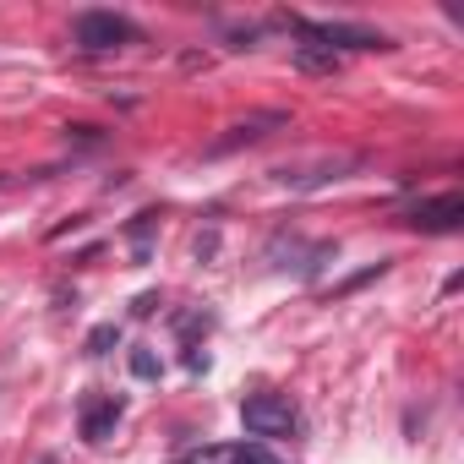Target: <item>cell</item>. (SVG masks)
<instances>
[{"mask_svg": "<svg viewBox=\"0 0 464 464\" xmlns=\"http://www.w3.org/2000/svg\"><path fill=\"white\" fill-rule=\"evenodd\" d=\"M115 420H121V399H88L82 404V437L88 442H104L115 431Z\"/></svg>", "mask_w": 464, "mask_h": 464, "instance_id": "7", "label": "cell"}, {"mask_svg": "<svg viewBox=\"0 0 464 464\" xmlns=\"http://www.w3.org/2000/svg\"><path fill=\"white\" fill-rule=\"evenodd\" d=\"M72 39H77L82 50H121V44L137 39V28H131L121 12H82V17L72 23Z\"/></svg>", "mask_w": 464, "mask_h": 464, "instance_id": "4", "label": "cell"}, {"mask_svg": "<svg viewBox=\"0 0 464 464\" xmlns=\"http://www.w3.org/2000/svg\"><path fill=\"white\" fill-rule=\"evenodd\" d=\"M115 344H121V328H115V323H99V328L88 334V355H110Z\"/></svg>", "mask_w": 464, "mask_h": 464, "instance_id": "9", "label": "cell"}, {"mask_svg": "<svg viewBox=\"0 0 464 464\" xmlns=\"http://www.w3.org/2000/svg\"><path fill=\"white\" fill-rule=\"evenodd\" d=\"M295 66L323 77V72H339V55H334V50H323V44H312V39L301 34V44H295Z\"/></svg>", "mask_w": 464, "mask_h": 464, "instance_id": "8", "label": "cell"}, {"mask_svg": "<svg viewBox=\"0 0 464 464\" xmlns=\"http://www.w3.org/2000/svg\"><path fill=\"white\" fill-rule=\"evenodd\" d=\"M361 159L355 153H317V159H295V164H279L274 180L290 186V191H312V186H328V180H344Z\"/></svg>", "mask_w": 464, "mask_h": 464, "instance_id": "2", "label": "cell"}, {"mask_svg": "<svg viewBox=\"0 0 464 464\" xmlns=\"http://www.w3.org/2000/svg\"><path fill=\"white\" fill-rule=\"evenodd\" d=\"M290 115H279V110H268V115H252V121H236L229 126V137H218L213 142V153H229V148H241V142H257V137H268L274 126H285Z\"/></svg>", "mask_w": 464, "mask_h": 464, "instance_id": "6", "label": "cell"}, {"mask_svg": "<svg viewBox=\"0 0 464 464\" xmlns=\"http://www.w3.org/2000/svg\"><path fill=\"white\" fill-rule=\"evenodd\" d=\"M236 464H279V459H274L268 448H257V442H252V448H236Z\"/></svg>", "mask_w": 464, "mask_h": 464, "instance_id": "11", "label": "cell"}, {"mask_svg": "<svg viewBox=\"0 0 464 464\" xmlns=\"http://www.w3.org/2000/svg\"><path fill=\"white\" fill-rule=\"evenodd\" d=\"M241 420L252 437H268V442H285V437H301V410L285 399V393H252L241 404Z\"/></svg>", "mask_w": 464, "mask_h": 464, "instance_id": "1", "label": "cell"}, {"mask_svg": "<svg viewBox=\"0 0 464 464\" xmlns=\"http://www.w3.org/2000/svg\"><path fill=\"white\" fill-rule=\"evenodd\" d=\"M295 34H306L312 44L323 50H388V34H372V28H355V23H306V17H290Z\"/></svg>", "mask_w": 464, "mask_h": 464, "instance_id": "3", "label": "cell"}, {"mask_svg": "<svg viewBox=\"0 0 464 464\" xmlns=\"http://www.w3.org/2000/svg\"><path fill=\"white\" fill-rule=\"evenodd\" d=\"M459 218H464V197H426V202H415L410 213H404V224H415V229H459Z\"/></svg>", "mask_w": 464, "mask_h": 464, "instance_id": "5", "label": "cell"}, {"mask_svg": "<svg viewBox=\"0 0 464 464\" xmlns=\"http://www.w3.org/2000/svg\"><path fill=\"white\" fill-rule=\"evenodd\" d=\"M131 372H137L142 382H153V377H159V361H153V350H131Z\"/></svg>", "mask_w": 464, "mask_h": 464, "instance_id": "10", "label": "cell"}]
</instances>
